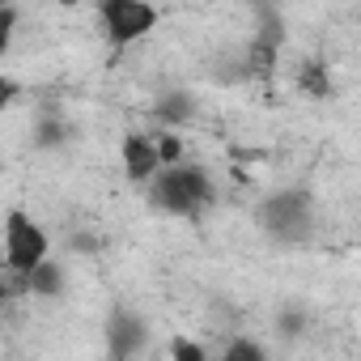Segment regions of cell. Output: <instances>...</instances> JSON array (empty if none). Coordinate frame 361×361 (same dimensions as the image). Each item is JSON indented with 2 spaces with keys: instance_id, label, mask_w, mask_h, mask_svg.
Masks as SVG:
<instances>
[{
  "instance_id": "6da1fadb",
  "label": "cell",
  "mask_w": 361,
  "mask_h": 361,
  "mask_svg": "<svg viewBox=\"0 0 361 361\" xmlns=\"http://www.w3.org/2000/svg\"><path fill=\"white\" fill-rule=\"evenodd\" d=\"M47 251H51V238L39 221H30L26 213H9L5 217V268L13 276H30L39 264H47Z\"/></svg>"
},
{
  "instance_id": "7a4b0ae2",
  "label": "cell",
  "mask_w": 361,
  "mask_h": 361,
  "mask_svg": "<svg viewBox=\"0 0 361 361\" xmlns=\"http://www.w3.org/2000/svg\"><path fill=\"white\" fill-rule=\"evenodd\" d=\"M259 221H264V230H272L281 243H298V238L310 230V196H306L302 188H285V192H276V196L264 200Z\"/></svg>"
},
{
  "instance_id": "3957f363",
  "label": "cell",
  "mask_w": 361,
  "mask_h": 361,
  "mask_svg": "<svg viewBox=\"0 0 361 361\" xmlns=\"http://www.w3.org/2000/svg\"><path fill=\"white\" fill-rule=\"evenodd\" d=\"M102 30L111 39V47H128L136 39H145L153 26H157V9L145 5V0H102Z\"/></svg>"
},
{
  "instance_id": "277c9868",
  "label": "cell",
  "mask_w": 361,
  "mask_h": 361,
  "mask_svg": "<svg viewBox=\"0 0 361 361\" xmlns=\"http://www.w3.org/2000/svg\"><path fill=\"white\" fill-rule=\"evenodd\" d=\"M149 344V323L132 310H111L106 319V361H136Z\"/></svg>"
},
{
  "instance_id": "5b68a950",
  "label": "cell",
  "mask_w": 361,
  "mask_h": 361,
  "mask_svg": "<svg viewBox=\"0 0 361 361\" xmlns=\"http://www.w3.org/2000/svg\"><path fill=\"white\" fill-rule=\"evenodd\" d=\"M119 157H123V174L132 183H153L161 174V157H157V140L153 136H140V132H128L123 145H119Z\"/></svg>"
},
{
  "instance_id": "8992f818",
  "label": "cell",
  "mask_w": 361,
  "mask_h": 361,
  "mask_svg": "<svg viewBox=\"0 0 361 361\" xmlns=\"http://www.w3.org/2000/svg\"><path fill=\"white\" fill-rule=\"evenodd\" d=\"M149 204H153L157 213H170V217H196V204L188 200L178 170H161V174L153 178V183H149Z\"/></svg>"
},
{
  "instance_id": "52a82bcc",
  "label": "cell",
  "mask_w": 361,
  "mask_h": 361,
  "mask_svg": "<svg viewBox=\"0 0 361 361\" xmlns=\"http://www.w3.org/2000/svg\"><path fill=\"white\" fill-rule=\"evenodd\" d=\"M178 170V178H183V192H188V200L196 204V213L200 209H209V204H217V188H213V178H209V170L204 166H174Z\"/></svg>"
},
{
  "instance_id": "ba28073f",
  "label": "cell",
  "mask_w": 361,
  "mask_h": 361,
  "mask_svg": "<svg viewBox=\"0 0 361 361\" xmlns=\"http://www.w3.org/2000/svg\"><path fill=\"white\" fill-rule=\"evenodd\" d=\"M153 115H157L161 123H170V132H174L178 123H188V119L196 115V102H192L188 90H170V94H161V102L153 106Z\"/></svg>"
},
{
  "instance_id": "9c48e42d",
  "label": "cell",
  "mask_w": 361,
  "mask_h": 361,
  "mask_svg": "<svg viewBox=\"0 0 361 361\" xmlns=\"http://www.w3.org/2000/svg\"><path fill=\"white\" fill-rule=\"evenodd\" d=\"M26 289H30L35 298H60V293H64V268H60L56 259L39 264V268L26 276Z\"/></svg>"
},
{
  "instance_id": "30bf717a",
  "label": "cell",
  "mask_w": 361,
  "mask_h": 361,
  "mask_svg": "<svg viewBox=\"0 0 361 361\" xmlns=\"http://www.w3.org/2000/svg\"><path fill=\"white\" fill-rule=\"evenodd\" d=\"M298 90L310 94V98H327V94H331V73H327V64H323V60H306V64L298 68Z\"/></svg>"
},
{
  "instance_id": "8fae6325",
  "label": "cell",
  "mask_w": 361,
  "mask_h": 361,
  "mask_svg": "<svg viewBox=\"0 0 361 361\" xmlns=\"http://www.w3.org/2000/svg\"><path fill=\"white\" fill-rule=\"evenodd\" d=\"M73 136V128L60 119V115H43L39 123H35V145L39 149H56V145H64Z\"/></svg>"
},
{
  "instance_id": "7c38bea8",
  "label": "cell",
  "mask_w": 361,
  "mask_h": 361,
  "mask_svg": "<svg viewBox=\"0 0 361 361\" xmlns=\"http://www.w3.org/2000/svg\"><path fill=\"white\" fill-rule=\"evenodd\" d=\"M157 157H161V170L183 166V140H178L174 132H161L157 136Z\"/></svg>"
},
{
  "instance_id": "4fadbf2b",
  "label": "cell",
  "mask_w": 361,
  "mask_h": 361,
  "mask_svg": "<svg viewBox=\"0 0 361 361\" xmlns=\"http://www.w3.org/2000/svg\"><path fill=\"white\" fill-rule=\"evenodd\" d=\"M221 361H268V353L255 344V340H247V336H238L226 353H221Z\"/></svg>"
},
{
  "instance_id": "5bb4252c",
  "label": "cell",
  "mask_w": 361,
  "mask_h": 361,
  "mask_svg": "<svg viewBox=\"0 0 361 361\" xmlns=\"http://www.w3.org/2000/svg\"><path fill=\"white\" fill-rule=\"evenodd\" d=\"M170 361H209V353H204V344H196L188 336H174L170 340Z\"/></svg>"
},
{
  "instance_id": "9a60e30c",
  "label": "cell",
  "mask_w": 361,
  "mask_h": 361,
  "mask_svg": "<svg viewBox=\"0 0 361 361\" xmlns=\"http://www.w3.org/2000/svg\"><path fill=\"white\" fill-rule=\"evenodd\" d=\"M276 327H281V336H285V340L302 336V331H306V310H302V306H289V310H281Z\"/></svg>"
},
{
  "instance_id": "2e32d148",
  "label": "cell",
  "mask_w": 361,
  "mask_h": 361,
  "mask_svg": "<svg viewBox=\"0 0 361 361\" xmlns=\"http://www.w3.org/2000/svg\"><path fill=\"white\" fill-rule=\"evenodd\" d=\"M13 26H18V9L13 5H5L0 9V47L9 43V35H13Z\"/></svg>"
},
{
  "instance_id": "e0dca14e",
  "label": "cell",
  "mask_w": 361,
  "mask_h": 361,
  "mask_svg": "<svg viewBox=\"0 0 361 361\" xmlns=\"http://www.w3.org/2000/svg\"><path fill=\"white\" fill-rule=\"evenodd\" d=\"M13 98H18V81L0 77V106H13Z\"/></svg>"
},
{
  "instance_id": "ac0fdd59",
  "label": "cell",
  "mask_w": 361,
  "mask_h": 361,
  "mask_svg": "<svg viewBox=\"0 0 361 361\" xmlns=\"http://www.w3.org/2000/svg\"><path fill=\"white\" fill-rule=\"evenodd\" d=\"M77 251H98V243H94V234H77V243H73Z\"/></svg>"
}]
</instances>
